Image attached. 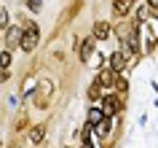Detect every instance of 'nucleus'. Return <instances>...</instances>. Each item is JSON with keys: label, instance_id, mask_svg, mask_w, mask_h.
I'll return each instance as SVG.
<instances>
[{"label": "nucleus", "instance_id": "8", "mask_svg": "<svg viewBox=\"0 0 158 148\" xmlns=\"http://www.w3.org/2000/svg\"><path fill=\"white\" fill-rule=\"evenodd\" d=\"M86 119H89V124H91V127H97V124H102L107 116H105V110H102V108H91Z\"/></svg>", "mask_w": 158, "mask_h": 148}, {"label": "nucleus", "instance_id": "3", "mask_svg": "<svg viewBox=\"0 0 158 148\" xmlns=\"http://www.w3.org/2000/svg\"><path fill=\"white\" fill-rule=\"evenodd\" d=\"M118 108H121V97H118V94H107V97H102V110H105L107 119H113V116L118 113Z\"/></svg>", "mask_w": 158, "mask_h": 148}, {"label": "nucleus", "instance_id": "9", "mask_svg": "<svg viewBox=\"0 0 158 148\" xmlns=\"http://www.w3.org/2000/svg\"><path fill=\"white\" fill-rule=\"evenodd\" d=\"M94 41H97V38H86V41L81 43V59H83V62H89V57H91V51H94Z\"/></svg>", "mask_w": 158, "mask_h": 148}, {"label": "nucleus", "instance_id": "5", "mask_svg": "<svg viewBox=\"0 0 158 148\" xmlns=\"http://www.w3.org/2000/svg\"><path fill=\"white\" fill-rule=\"evenodd\" d=\"M97 81H99V86H115V81H118V73L110 67V70H102L99 75H97Z\"/></svg>", "mask_w": 158, "mask_h": 148}, {"label": "nucleus", "instance_id": "15", "mask_svg": "<svg viewBox=\"0 0 158 148\" xmlns=\"http://www.w3.org/2000/svg\"><path fill=\"white\" fill-rule=\"evenodd\" d=\"M40 6H43V0H27V8L32 11V14H38V11H40Z\"/></svg>", "mask_w": 158, "mask_h": 148}, {"label": "nucleus", "instance_id": "13", "mask_svg": "<svg viewBox=\"0 0 158 148\" xmlns=\"http://www.w3.org/2000/svg\"><path fill=\"white\" fill-rule=\"evenodd\" d=\"M97 97H99V81H94L91 89H89V100H91V102H97Z\"/></svg>", "mask_w": 158, "mask_h": 148}, {"label": "nucleus", "instance_id": "18", "mask_svg": "<svg viewBox=\"0 0 158 148\" xmlns=\"http://www.w3.org/2000/svg\"><path fill=\"white\" fill-rule=\"evenodd\" d=\"M148 6L150 8H158V0H148Z\"/></svg>", "mask_w": 158, "mask_h": 148}, {"label": "nucleus", "instance_id": "11", "mask_svg": "<svg viewBox=\"0 0 158 148\" xmlns=\"http://www.w3.org/2000/svg\"><path fill=\"white\" fill-rule=\"evenodd\" d=\"M43 135H46V127H32V129H30V140H32V143H40L43 140Z\"/></svg>", "mask_w": 158, "mask_h": 148}, {"label": "nucleus", "instance_id": "10", "mask_svg": "<svg viewBox=\"0 0 158 148\" xmlns=\"http://www.w3.org/2000/svg\"><path fill=\"white\" fill-rule=\"evenodd\" d=\"M113 8H115L118 16H126V14L131 11V0H115V3H113Z\"/></svg>", "mask_w": 158, "mask_h": 148}, {"label": "nucleus", "instance_id": "6", "mask_svg": "<svg viewBox=\"0 0 158 148\" xmlns=\"http://www.w3.org/2000/svg\"><path fill=\"white\" fill-rule=\"evenodd\" d=\"M110 67H113L115 73H121V70L126 67V54H123L121 49H118L115 54H110Z\"/></svg>", "mask_w": 158, "mask_h": 148}, {"label": "nucleus", "instance_id": "1", "mask_svg": "<svg viewBox=\"0 0 158 148\" xmlns=\"http://www.w3.org/2000/svg\"><path fill=\"white\" fill-rule=\"evenodd\" d=\"M139 33L145 35V51H153V46H156V41H158V19H156V25H150L148 22V16L139 22Z\"/></svg>", "mask_w": 158, "mask_h": 148}, {"label": "nucleus", "instance_id": "17", "mask_svg": "<svg viewBox=\"0 0 158 148\" xmlns=\"http://www.w3.org/2000/svg\"><path fill=\"white\" fill-rule=\"evenodd\" d=\"M6 25H8V11L0 6V27H6Z\"/></svg>", "mask_w": 158, "mask_h": 148}, {"label": "nucleus", "instance_id": "12", "mask_svg": "<svg viewBox=\"0 0 158 148\" xmlns=\"http://www.w3.org/2000/svg\"><path fill=\"white\" fill-rule=\"evenodd\" d=\"M51 89H54V83H51L48 78H43V81H40V94H43V105H46V100H48Z\"/></svg>", "mask_w": 158, "mask_h": 148}, {"label": "nucleus", "instance_id": "7", "mask_svg": "<svg viewBox=\"0 0 158 148\" xmlns=\"http://www.w3.org/2000/svg\"><path fill=\"white\" fill-rule=\"evenodd\" d=\"M94 38H97V41L110 38V25L107 22H97V25H94Z\"/></svg>", "mask_w": 158, "mask_h": 148}, {"label": "nucleus", "instance_id": "14", "mask_svg": "<svg viewBox=\"0 0 158 148\" xmlns=\"http://www.w3.org/2000/svg\"><path fill=\"white\" fill-rule=\"evenodd\" d=\"M115 89H118V92H121V94H123V92H126V89H129V81H126L123 75H118V81H115Z\"/></svg>", "mask_w": 158, "mask_h": 148}, {"label": "nucleus", "instance_id": "2", "mask_svg": "<svg viewBox=\"0 0 158 148\" xmlns=\"http://www.w3.org/2000/svg\"><path fill=\"white\" fill-rule=\"evenodd\" d=\"M38 41H40V30H38V25H30L24 30V38H22V49L24 51H35Z\"/></svg>", "mask_w": 158, "mask_h": 148}, {"label": "nucleus", "instance_id": "4", "mask_svg": "<svg viewBox=\"0 0 158 148\" xmlns=\"http://www.w3.org/2000/svg\"><path fill=\"white\" fill-rule=\"evenodd\" d=\"M22 38H24V33L19 30V27H8V33H6V46L11 49H22Z\"/></svg>", "mask_w": 158, "mask_h": 148}, {"label": "nucleus", "instance_id": "16", "mask_svg": "<svg viewBox=\"0 0 158 148\" xmlns=\"http://www.w3.org/2000/svg\"><path fill=\"white\" fill-rule=\"evenodd\" d=\"M8 65H11V51L6 49L3 54H0V67H8Z\"/></svg>", "mask_w": 158, "mask_h": 148}]
</instances>
